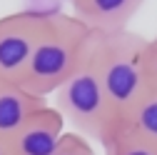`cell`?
I'll return each mask as SVG.
<instances>
[{
  "instance_id": "277c9868",
  "label": "cell",
  "mask_w": 157,
  "mask_h": 155,
  "mask_svg": "<svg viewBox=\"0 0 157 155\" xmlns=\"http://www.w3.org/2000/svg\"><path fill=\"white\" fill-rule=\"evenodd\" d=\"M50 18L52 13L43 10H20L0 18V80L20 83Z\"/></svg>"
},
{
  "instance_id": "8fae6325",
  "label": "cell",
  "mask_w": 157,
  "mask_h": 155,
  "mask_svg": "<svg viewBox=\"0 0 157 155\" xmlns=\"http://www.w3.org/2000/svg\"><path fill=\"white\" fill-rule=\"evenodd\" d=\"M145 78L147 88H157V35L150 38L145 48Z\"/></svg>"
},
{
  "instance_id": "52a82bcc",
  "label": "cell",
  "mask_w": 157,
  "mask_h": 155,
  "mask_svg": "<svg viewBox=\"0 0 157 155\" xmlns=\"http://www.w3.org/2000/svg\"><path fill=\"white\" fill-rule=\"evenodd\" d=\"M45 105L48 103L43 98L28 93L17 83L0 80V140L10 143L23 130V125Z\"/></svg>"
},
{
  "instance_id": "7c38bea8",
  "label": "cell",
  "mask_w": 157,
  "mask_h": 155,
  "mask_svg": "<svg viewBox=\"0 0 157 155\" xmlns=\"http://www.w3.org/2000/svg\"><path fill=\"white\" fill-rule=\"evenodd\" d=\"M0 155H13L10 143H8V140H0Z\"/></svg>"
},
{
  "instance_id": "3957f363",
  "label": "cell",
  "mask_w": 157,
  "mask_h": 155,
  "mask_svg": "<svg viewBox=\"0 0 157 155\" xmlns=\"http://www.w3.org/2000/svg\"><path fill=\"white\" fill-rule=\"evenodd\" d=\"M55 110L63 115L65 123L75 128L72 133L82 135L87 140H95L100 145H105L122 128L100 83L92 48L80 63V68L55 90Z\"/></svg>"
},
{
  "instance_id": "9c48e42d",
  "label": "cell",
  "mask_w": 157,
  "mask_h": 155,
  "mask_svg": "<svg viewBox=\"0 0 157 155\" xmlns=\"http://www.w3.org/2000/svg\"><path fill=\"white\" fill-rule=\"evenodd\" d=\"M102 148H105V155H157L155 143L140 138L137 133L127 128H120Z\"/></svg>"
},
{
  "instance_id": "ba28073f",
  "label": "cell",
  "mask_w": 157,
  "mask_h": 155,
  "mask_svg": "<svg viewBox=\"0 0 157 155\" xmlns=\"http://www.w3.org/2000/svg\"><path fill=\"white\" fill-rule=\"evenodd\" d=\"M122 128L157 145V88H147L125 118Z\"/></svg>"
},
{
  "instance_id": "8992f818",
  "label": "cell",
  "mask_w": 157,
  "mask_h": 155,
  "mask_svg": "<svg viewBox=\"0 0 157 155\" xmlns=\"http://www.w3.org/2000/svg\"><path fill=\"white\" fill-rule=\"evenodd\" d=\"M145 0H70L72 15L95 33L125 30Z\"/></svg>"
},
{
  "instance_id": "7a4b0ae2",
  "label": "cell",
  "mask_w": 157,
  "mask_h": 155,
  "mask_svg": "<svg viewBox=\"0 0 157 155\" xmlns=\"http://www.w3.org/2000/svg\"><path fill=\"white\" fill-rule=\"evenodd\" d=\"M145 48H147V38H142L130 28L95 35L92 43L95 68L120 125L130 115L132 105L140 100V95L147 90Z\"/></svg>"
},
{
  "instance_id": "5b68a950",
  "label": "cell",
  "mask_w": 157,
  "mask_h": 155,
  "mask_svg": "<svg viewBox=\"0 0 157 155\" xmlns=\"http://www.w3.org/2000/svg\"><path fill=\"white\" fill-rule=\"evenodd\" d=\"M65 135V120L55 108H43L10 140L13 155H52Z\"/></svg>"
},
{
  "instance_id": "6da1fadb",
  "label": "cell",
  "mask_w": 157,
  "mask_h": 155,
  "mask_svg": "<svg viewBox=\"0 0 157 155\" xmlns=\"http://www.w3.org/2000/svg\"><path fill=\"white\" fill-rule=\"evenodd\" d=\"M95 40V30L80 23L75 15L52 13L50 25L37 43L33 60L20 78V88L45 100V95L55 93L67 78L80 68L85 55Z\"/></svg>"
},
{
  "instance_id": "30bf717a",
  "label": "cell",
  "mask_w": 157,
  "mask_h": 155,
  "mask_svg": "<svg viewBox=\"0 0 157 155\" xmlns=\"http://www.w3.org/2000/svg\"><path fill=\"white\" fill-rule=\"evenodd\" d=\"M52 155H95V150L90 148L87 138H82V135L70 130V133H65L60 138V145L55 148Z\"/></svg>"
}]
</instances>
